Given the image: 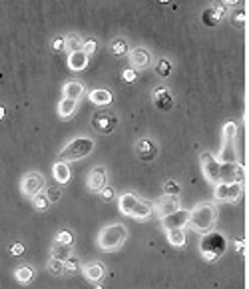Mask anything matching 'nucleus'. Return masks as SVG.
Returning a JSON list of instances; mask_svg holds the SVG:
<instances>
[{
  "instance_id": "f03ea898",
  "label": "nucleus",
  "mask_w": 249,
  "mask_h": 289,
  "mask_svg": "<svg viewBox=\"0 0 249 289\" xmlns=\"http://www.w3.org/2000/svg\"><path fill=\"white\" fill-rule=\"evenodd\" d=\"M128 239V228L124 224H110L102 228L98 235V247L104 253H112L120 249Z\"/></svg>"
},
{
  "instance_id": "58836bf2",
  "label": "nucleus",
  "mask_w": 249,
  "mask_h": 289,
  "mask_svg": "<svg viewBox=\"0 0 249 289\" xmlns=\"http://www.w3.org/2000/svg\"><path fill=\"white\" fill-rule=\"evenodd\" d=\"M48 271H50V273H54L56 277H58V275H64V261H58V259H50Z\"/></svg>"
},
{
  "instance_id": "6e6552de",
  "label": "nucleus",
  "mask_w": 249,
  "mask_h": 289,
  "mask_svg": "<svg viewBox=\"0 0 249 289\" xmlns=\"http://www.w3.org/2000/svg\"><path fill=\"white\" fill-rule=\"evenodd\" d=\"M199 162H201V172L205 175V179L209 183L217 185L219 183V162L215 160V156L209 154V152H203L201 158H199Z\"/></svg>"
},
{
  "instance_id": "72a5a7b5",
  "label": "nucleus",
  "mask_w": 249,
  "mask_h": 289,
  "mask_svg": "<svg viewBox=\"0 0 249 289\" xmlns=\"http://www.w3.org/2000/svg\"><path fill=\"white\" fill-rule=\"evenodd\" d=\"M54 243H60V245H68V247H72V243H74V235H72V231H68V230L58 231V233H56Z\"/></svg>"
},
{
  "instance_id": "e433bc0d",
  "label": "nucleus",
  "mask_w": 249,
  "mask_h": 289,
  "mask_svg": "<svg viewBox=\"0 0 249 289\" xmlns=\"http://www.w3.org/2000/svg\"><path fill=\"white\" fill-rule=\"evenodd\" d=\"M32 206H34V210H38V212H46L48 210V200H46V196L44 194H38V196H34L32 198Z\"/></svg>"
},
{
  "instance_id": "c756f323",
  "label": "nucleus",
  "mask_w": 249,
  "mask_h": 289,
  "mask_svg": "<svg viewBox=\"0 0 249 289\" xmlns=\"http://www.w3.org/2000/svg\"><path fill=\"white\" fill-rule=\"evenodd\" d=\"M201 22H203V26L213 28V26H217L221 20L217 18V14H215V10H213V6H211V8H205V10L201 12Z\"/></svg>"
},
{
  "instance_id": "20e7f679",
  "label": "nucleus",
  "mask_w": 249,
  "mask_h": 289,
  "mask_svg": "<svg viewBox=\"0 0 249 289\" xmlns=\"http://www.w3.org/2000/svg\"><path fill=\"white\" fill-rule=\"evenodd\" d=\"M225 247H227L225 237L221 233H217V231L205 233L203 239H201V243H199V251H201L203 259L209 261V263H215L225 253Z\"/></svg>"
},
{
  "instance_id": "b1692460",
  "label": "nucleus",
  "mask_w": 249,
  "mask_h": 289,
  "mask_svg": "<svg viewBox=\"0 0 249 289\" xmlns=\"http://www.w3.org/2000/svg\"><path fill=\"white\" fill-rule=\"evenodd\" d=\"M219 164H237V154H235V142L233 144H223L219 158H215Z\"/></svg>"
},
{
  "instance_id": "7ed1b4c3",
  "label": "nucleus",
  "mask_w": 249,
  "mask_h": 289,
  "mask_svg": "<svg viewBox=\"0 0 249 289\" xmlns=\"http://www.w3.org/2000/svg\"><path fill=\"white\" fill-rule=\"evenodd\" d=\"M96 148V142L88 136H80V138H74L66 144V148L60 152L58 156V162H76V160H82V158H88Z\"/></svg>"
},
{
  "instance_id": "f8f14e48",
  "label": "nucleus",
  "mask_w": 249,
  "mask_h": 289,
  "mask_svg": "<svg viewBox=\"0 0 249 289\" xmlns=\"http://www.w3.org/2000/svg\"><path fill=\"white\" fill-rule=\"evenodd\" d=\"M106 185H108V172H106L104 166H96L92 172L88 173V177H86V187H88L90 191L100 194Z\"/></svg>"
},
{
  "instance_id": "4c0bfd02",
  "label": "nucleus",
  "mask_w": 249,
  "mask_h": 289,
  "mask_svg": "<svg viewBox=\"0 0 249 289\" xmlns=\"http://www.w3.org/2000/svg\"><path fill=\"white\" fill-rule=\"evenodd\" d=\"M44 196H46L48 204H56V202H60V198H62V189H60V187H46V189H44Z\"/></svg>"
},
{
  "instance_id": "c03bdc74",
  "label": "nucleus",
  "mask_w": 249,
  "mask_h": 289,
  "mask_svg": "<svg viewBox=\"0 0 249 289\" xmlns=\"http://www.w3.org/2000/svg\"><path fill=\"white\" fill-rule=\"evenodd\" d=\"M10 253H12V255H16V257H20V255L24 253V245H22L20 241H14V243L10 245Z\"/></svg>"
},
{
  "instance_id": "dca6fc26",
  "label": "nucleus",
  "mask_w": 249,
  "mask_h": 289,
  "mask_svg": "<svg viewBox=\"0 0 249 289\" xmlns=\"http://www.w3.org/2000/svg\"><path fill=\"white\" fill-rule=\"evenodd\" d=\"M82 273H84V277H86L90 283H100V281L104 279V275H106V269H104V265L98 263V261H90V263H86V265L82 267Z\"/></svg>"
},
{
  "instance_id": "c85d7f7f",
  "label": "nucleus",
  "mask_w": 249,
  "mask_h": 289,
  "mask_svg": "<svg viewBox=\"0 0 249 289\" xmlns=\"http://www.w3.org/2000/svg\"><path fill=\"white\" fill-rule=\"evenodd\" d=\"M165 235H168V241H170L174 247H184L186 241H188L184 230H170V231H165Z\"/></svg>"
},
{
  "instance_id": "7c9ffc66",
  "label": "nucleus",
  "mask_w": 249,
  "mask_h": 289,
  "mask_svg": "<svg viewBox=\"0 0 249 289\" xmlns=\"http://www.w3.org/2000/svg\"><path fill=\"white\" fill-rule=\"evenodd\" d=\"M237 136V124L235 122H225L223 124V144H233Z\"/></svg>"
},
{
  "instance_id": "a18cd8bd",
  "label": "nucleus",
  "mask_w": 249,
  "mask_h": 289,
  "mask_svg": "<svg viewBox=\"0 0 249 289\" xmlns=\"http://www.w3.org/2000/svg\"><path fill=\"white\" fill-rule=\"evenodd\" d=\"M213 10H215V14H217V18H219V20H223V18H225V14H227V6H225V4H215V6H213Z\"/></svg>"
},
{
  "instance_id": "de8ad7c7",
  "label": "nucleus",
  "mask_w": 249,
  "mask_h": 289,
  "mask_svg": "<svg viewBox=\"0 0 249 289\" xmlns=\"http://www.w3.org/2000/svg\"><path fill=\"white\" fill-rule=\"evenodd\" d=\"M4 116H6V110H4V108H2V106H0V120H2V118H4Z\"/></svg>"
},
{
  "instance_id": "2eb2a0df",
  "label": "nucleus",
  "mask_w": 249,
  "mask_h": 289,
  "mask_svg": "<svg viewBox=\"0 0 249 289\" xmlns=\"http://www.w3.org/2000/svg\"><path fill=\"white\" fill-rule=\"evenodd\" d=\"M136 154H138L140 160L151 162V160H155V156H157V146H155V142H151L148 138H142V140L136 144Z\"/></svg>"
},
{
  "instance_id": "a19ab883",
  "label": "nucleus",
  "mask_w": 249,
  "mask_h": 289,
  "mask_svg": "<svg viewBox=\"0 0 249 289\" xmlns=\"http://www.w3.org/2000/svg\"><path fill=\"white\" fill-rule=\"evenodd\" d=\"M122 80H124L126 84H132V82H136V80H138V72H136V70H132V68H128V70H124V72H122Z\"/></svg>"
},
{
  "instance_id": "f704fd0d",
  "label": "nucleus",
  "mask_w": 249,
  "mask_h": 289,
  "mask_svg": "<svg viewBox=\"0 0 249 289\" xmlns=\"http://www.w3.org/2000/svg\"><path fill=\"white\" fill-rule=\"evenodd\" d=\"M76 271H80V261H78L76 255H70V257L64 261V273L72 275V273H76Z\"/></svg>"
},
{
  "instance_id": "f257e3e1",
  "label": "nucleus",
  "mask_w": 249,
  "mask_h": 289,
  "mask_svg": "<svg viewBox=\"0 0 249 289\" xmlns=\"http://www.w3.org/2000/svg\"><path fill=\"white\" fill-rule=\"evenodd\" d=\"M217 216H219V210H217V206L213 202H199L198 206L190 212L188 228L199 233V235H205V233L213 231Z\"/></svg>"
},
{
  "instance_id": "a878e982",
  "label": "nucleus",
  "mask_w": 249,
  "mask_h": 289,
  "mask_svg": "<svg viewBox=\"0 0 249 289\" xmlns=\"http://www.w3.org/2000/svg\"><path fill=\"white\" fill-rule=\"evenodd\" d=\"M82 42H84V38L80 36V34H66L64 36V50L66 52H80L82 50Z\"/></svg>"
},
{
  "instance_id": "412c9836",
  "label": "nucleus",
  "mask_w": 249,
  "mask_h": 289,
  "mask_svg": "<svg viewBox=\"0 0 249 289\" xmlns=\"http://www.w3.org/2000/svg\"><path fill=\"white\" fill-rule=\"evenodd\" d=\"M58 116L62 118V120H70L72 116L76 114V110H78V102L76 100H68V98H62L60 102H58Z\"/></svg>"
},
{
  "instance_id": "79ce46f5",
  "label": "nucleus",
  "mask_w": 249,
  "mask_h": 289,
  "mask_svg": "<svg viewBox=\"0 0 249 289\" xmlns=\"http://www.w3.org/2000/svg\"><path fill=\"white\" fill-rule=\"evenodd\" d=\"M114 196H116V191H114V187H110V185H106V187L100 191V198H102L104 202H112Z\"/></svg>"
},
{
  "instance_id": "0eeeda50",
  "label": "nucleus",
  "mask_w": 249,
  "mask_h": 289,
  "mask_svg": "<svg viewBox=\"0 0 249 289\" xmlns=\"http://www.w3.org/2000/svg\"><path fill=\"white\" fill-rule=\"evenodd\" d=\"M116 126H118V116L114 112H96L92 116V128L102 136L112 134Z\"/></svg>"
},
{
  "instance_id": "f3484780",
  "label": "nucleus",
  "mask_w": 249,
  "mask_h": 289,
  "mask_svg": "<svg viewBox=\"0 0 249 289\" xmlns=\"http://www.w3.org/2000/svg\"><path fill=\"white\" fill-rule=\"evenodd\" d=\"M84 92H86V88H84V84H82L80 80H68V82L64 84V88H62L64 98H68V100H76V102L84 96Z\"/></svg>"
},
{
  "instance_id": "39448f33",
  "label": "nucleus",
  "mask_w": 249,
  "mask_h": 289,
  "mask_svg": "<svg viewBox=\"0 0 249 289\" xmlns=\"http://www.w3.org/2000/svg\"><path fill=\"white\" fill-rule=\"evenodd\" d=\"M213 196L217 202H227V204H237L243 196V183H217L213 185Z\"/></svg>"
},
{
  "instance_id": "6ab92c4d",
  "label": "nucleus",
  "mask_w": 249,
  "mask_h": 289,
  "mask_svg": "<svg viewBox=\"0 0 249 289\" xmlns=\"http://www.w3.org/2000/svg\"><path fill=\"white\" fill-rule=\"evenodd\" d=\"M136 204H138V196H136V194H130V191L122 194L120 200H118V208H120V212H122L124 216H130V214L134 212Z\"/></svg>"
},
{
  "instance_id": "cd10ccee",
  "label": "nucleus",
  "mask_w": 249,
  "mask_h": 289,
  "mask_svg": "<svg viewBox=\"0 0 249 289\" xmlns=\"http://www.w3.org/2000/svg\"><path fill=\"white\" fill-rule=\"evenodd\" d=\"M110 50H112V54L114 56H126L128 52H130V46H128V42H126V38H114L112 42H110Z\"/></svg>"
},
{
  "instance_id": "393cba45",
  "label": "nucleus",
  "mask_w": 249,
  "mask_h": 289,
  "mask_svg": "<svg viewBox=\"0 0 249 289\" xmlns=\"http://www.w3.org/2000/svg\"><path fill=\"white\" fill-rule=\"evenodd\" d=\"M14 277H16V281H18V283L28 285V283H32V281H34L36 271H34V267H30V265H20V267L14 271Z\"/></svg>"
},
{
  "instance_id": "c9c22d12",
  "label": "nucleus",
  "mask_w": 249,
  "mask_h": 289,
  "mask_svg": "<svg viewBox=\"0 0 249 289\" xmlns=\"http://www.w3.org/2000/svg\"><path fill=\"white\" fill-rule=\"evenodd\" d=\"M82 52H84L86 56H92L94 52H98V42H96L94 38H84V42H82Z\"/></svg>"
},
{
  "instance_id": "a211bd4d",
  "label": "nucleus",
  "mask_w": 249,
  "mask_h": 289,
  "mask_svg": "<svg viewBox=\"0 0 249 289\" xmlns=\"http://www.w3.org/2000/svg\"><path fill=\"white\" fill-rule=\"evenodd\" d=\"M151 216H153V204L142 202V200H138L134 212L130 214V218H134V220H138V222H146V220H149Z\"/></svg>"
},
{
  "instance_id": "473e14b6",
  "label": "nucleus",
  "mask_w": 249,
  "mask_h": 289,
  "mask_svg": "<svg viewBox=\"0 0 249 289\" xmlns=\"http://www.w3.org/2000/svg\"><path fill=\"white\" fill-rule=\"evenodd\" d=\"M180 191H182V187H180V183H178V181L168 179V181L163 183V196H168V198H178V196H180Z\"/></svg>"
},
{
  "instance_id": "09e8293b",
  "label": "nucleus",
  "mask_w": 249,
  "mask_h": 289,
  "mask_svg": "<svg viewBox=\"0 0 249 289\" xmlns=\"http://www.w3.org/2000/svg\"><path fill=\"white\" fill-rule=\"evenodd\" d=\"M96 289H100V287H96Z\"/></svg>"
},
{
  "instance_id": "2f4dec72",
  "label": "nucleus",
  "mask_w": 249,
  "mask_h": 289,
  "mask_svg": "<svg viewBox=\"0 0 249 289\" xmlns=\"http://www.w3.org/2000/svg\"><path fill=\"white\" fill-rule=\"evenodd\" d=\"M153 70H155V74H157L159 78H168V76L172 74V62L165 60V58H159V60L155 62Z\"/></svg>"
},
{
  "instance_id": "ddd939ff",
  "label": "nucleus",
  "mask_w": 249,
  "mask_h": 289,
  "mask_svg": "<svg viewBox=\"0 0 249 289\" xmlns=\"http://www.w3.org/2000/svg\"><path fill=\"white\" fill-rule=\"evenodd\" d=\"M151 98H153L155 108L161 110V112H168V110H172V106H174V98H172L168 86H157V88H153Z\"/></svg>"
},
{
  "instance_id": "aec40b11",
  "label": "nucleus",
  "mask_w": 249,
  "mask_h": 289,
  "mask_svg": "<svg viewBox=\"0 0 249 289\" xmlns=\"http://www.w3.org/2000/svg\"><path fill=\"white\" fill-rule=\"evenodd\" d=\"M52 175H54V179L60 183V185H64V183H68L70 181V166L66 164V162H56L54 166H52Z\"/></svg>"
},
{
  "instance_id": "9b49d317",
  "label": "nucleus",
  "mask_w": 249,
  "mask_h": 289,
  "mask_svg": "<svg viewBox=\"0 0 249 289\" xmlns=\"http://www.w3.org/2000/svg\"><path fill=\"white\" fill-rule=\"evenodd\" d=\"M128 58H130V66H132V70H146L149 68V64H151V52H149L148 48H144V46H138V48H132L130 52H128Z\"/></svg>"
},
{
  "instance_id": "5701e85b",
  "label": "nucleus",
  "mask_w": 249,
  "mask_h": 289,
  "mask_svg": "<svg viewBox=\"0 0 249 289\" xmlns=\"http://www.w3.org/2000/svg\"><path fill=\"white\" fill-rule=\"evenodd\" d=\"M86 66H88V56L82 50L68 54V68L72 72H82V70H86Z\"/></svg>"
},
{
  "instance_id": "ea45409f",
  "label": "nucleus",
  "mask_w": 249,
  "mask_h": 289,
  "mask_svg": "<svg viewBox=\"0 0 249 289\" xmlns=\"http://www.w3.org/2000/svg\"><path fill=\"white\" fill-rule=\"evenodd\" d=\"M233 26L235 28H243L245 26V12L243 10H237V12H233Z\"/></svg>"
},
{
  "instance_id": "9d476101",
  "label": "nucleus",
  "mask_w": 249,
  "mask_h": 289,
  "mask_svg": "<svg viewBox=\"0 0 249 289\" xmlns=\"http://www.w3.org/2000/svg\"><path fill=\"white\" fill-rule=\"evenodd\" d=\"M243 168L239 164H219V183H243Z\"/></svg>"
},
{
  "instance_id": "37998d69",
  "label": "nucleus",
  "mask_w": 249,
  "mask_h": 289,
  "mask_svg": "<svg viewBox=\"0 0 249 289\" xmlns=\"http://www.w3.org/2000/svg\"><path fill=\"white\" fill-rule=\"evenodd\" d=\"M50 46H52L54 52H64V36H56Z\"/></svg>"
},
{
  "instance_id": "1a4fd4ad",
  "label": "nucleus",
  "mask_w": 249,
  "mask_h": 289,
  "mask_svg": "<svg viewBox=\"0 0 249 289\" xmlns=\"http://www.w3.org/2000/svg\"><path fill=\"white\" fill-rule=\"evenodd\" d=\"M188 222H190V210H182V208L178 212H174V214H170V216H165V218L159 220L161 228L165 231L184 230V228H188Z\"/></svg>"
},
{
  "instance_id": "4468645a",
  "label": "nucleus",
  "mask_w": 249,
  "mask_h": 289,
  "mask_svg": "<svg viewBox=\"0 0 249 289\" xmlns=\"http://www.w3.org/2000/svg\"><path fill=\"white\" fill-rule=\"evenodd\" d=\"M178 210H180V202H178V198L161 196V198L153 204V212L159 216V220H161V218H165V216H170V214H174V212H178Z\"/></svg>"
},
{
  "instance_id": "49530a36",
  "label": "nucleus",
  "mask_w": 249,
  "mask_h": 289,
  "mask_svg": "<svg viewBox=\"0 0 249 289\" xmlns=\"http://www.w3.org/2000/svg\"><path fill=\"white\" fill-rule=\"evenodd\" d=\"M233 243H235V249H237L239 253H241V251H245V241H243V239H235Z\"/></svg>"
},
{
  "instance_id": "bb28decb",
  "label": "nucleus",
  "mask_w": 249,
  "mask_h": 289,
  "mask_svg": "<svg viewBox=\"0 0 249 289\" xmlns=\"http://www.w3.org/2000/svg\"><path fill=\"white\" fill-rule=\"evenodd\" d=\"M70 255H74V253H72V247H68V245L54 243L52 249H50V257H52V259H58V261H66Z\"/></svg>"
},
{
  "instance_id": "4be33fe9",
  "label": "nucleus",
  "mask_w": 249,
  "mask_h": 289,
  "mask_svg": "<svg viewBox=\"0 0 249 289\" xmlns=\"http://www.w3.org/2000/svg\"><path fill=\"white\" fill-rule=\"evenodd\" d=\"M88 100H90L92 104H96V106H108V104L114 100V96H112V92H110V90L96 88V90H92V92L88 94Z\"/></svg>"
},
{
  "instance_id": "423d86ee",
  "label": "nucleus",
  "mask_w": 249,
  "mask_h": 289,
  "mask_svg": "<svg viewBox=\"0 0 249 289\" xmlns=\"http://www.w3.org/2000/svg\"><path fill=\"white\" fill-rule=\"evenodd\" d=\"M44 183H46V179L40 172H28L20 179V191L28 198H34V196L42 194Z\"/></svg>"
}]
</instances>
